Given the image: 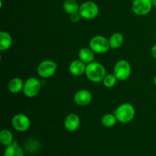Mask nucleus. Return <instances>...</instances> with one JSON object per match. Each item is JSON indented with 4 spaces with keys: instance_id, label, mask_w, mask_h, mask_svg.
<instances>
[{
    "instance_id": "obj_1",
    "label": "nucleus",
    "mask_w": 156,
    "mask_h": 156,
    "mask_svg": "<svg viewBox=\"0 0 156 156\" xmlns=\"http://www.w3.org/2000/svg\"><path fill=\"white\" fill-rule=\"evenodd\" d=\"M106 75V69L100 62H92L86 65L85 76L91 82H103Z\"/></svg>"
},
{
    "instance_id": "obj_10",
    "label": "nucleus",
    "mask_w": 156,
    "mask_h": 156,
    "mask_svg": "<svg viewBox=\"0 0 156 156\" xmlns=\"http://www.w3.org/2000/svg\"><path fill=\"white\" fill-rule=\"evenodd\" d=\"M91 101H92V94L88 90H79L75 94L74 101L79 106H87L91 103Z\"/></svg>"
},
{
    "instance_id": "obj_2",
    "label": "nucleus",
    "mask_w": 156,
    "mask_h": 156,
    "mask_svg": "<svg viewBox=\"0 0 156 156\" xmlns=\"http://www.w3.org/2000/svg\"><path fill=\"white\" fill-rule=\"evenodd\" d=\"M117 121L121 123H128L133 120L136 114L135 108L129 103H123L117 107L114 111Z\"/></svg>"
},
{
    "instance_id": "obj_15",
    "label": "nucleus",
    "mask_w": 156,
    "mask_h": 156,
    "mask_svg": "<svg viewBox=\"0 0 156 156\" xmlns=\"http://www.w3.org/2000/svg\"><path fill=\"white\" fill-rule=\"evenodd\" d=\"M3 156H24V151L17 141H14L10 146H6Z\"/></svg>"
},
{
    "instance_id": "obj_13",
    "label": "nucleus",
    "mask_w": 156,
    "mask_h": 156,
    "mask_svg": "<svg viewBox=\"0 0 156 156\" xmlns=\"http://www.w3.org/2000/svg\"><path fill=\"white\" fill-rule=\"evenodd\" d=\"M94 53H95L90 47H83L79 51L78 56L80 60L85 62V64H88L94 62Z\"/></svg>"
},
{
    "instance_id": "obj_24",
    "label": "nucleus",
    "mask_w": 156,
    "mask_h": 156,
    "mask_svg": "<svg viewBox=\"0 0 156 156\" xmlns=\"http://www.w3.org/2000/svg\"><path fill=\"white\" fill-rule=\"evenodd\" d=\"M152 3H153V6L156 7V0H152Z\"/></svg>"
},
{
    "instance_id": "obj_21",
    "label": "nucleus",
    "mask_w": 156,
    "mask_h": 156,
    "mask_svg": "<svg viewBox=\"0 0 156 156\" xmlns=\"http://www.w3.org/2000/svg\"><path fill=\"white\" fill-rule=\"evenodd\" d=\"M117 79L115 76V75L113 73V74H108L106 75V76L105 77L103 80V85H105L106 88H113L114 86H115V85L117 84Z\"/></svg>"
},
{
    "instance_id": "obj_4",
    "label": "nucleus",
    "mask_w": 156,
    "mask_h": 156,
    "mask_svg": "<svg viewBox=\"0 0 156 156\" xmlns=\"http://www.w3.org/2000/svg\"><path fill=\"white\" fill-rule=\"evenodd\" d=\"M89 47L95 53L103 54L110 50L109 41L106 37L101 35L94 36L90 40Z\"/></svg>"
},
{
    "instance_id": "obj_22",
    "label": "nucleus",
    "mask_w": 156,
    "mask_h": 156,
    "mask_svg": "<svg viewBox=\"0 0 156 156\" xmlns=\"http://www.w3.org/2000/svg\"><path fill=\"white\" fill-rule=\"evenodd\" d=\"M70 21H72L73 23H78L82 18V16L80 15L79 12H76V13H73L72 15H70Z\"/></svg>"
},
{
    "instance_id": "obj_12",
    "label": "nucleus",
    "mask_w": 156,
    "mask_h": 156,
    "mask_svg": "<svg viewBox=\"0 0 156 156\" xmlns=\"http://www.w3.org/2000/svg\"><path fill=\"white\" fill-rule=\"evenodd\" d=\"M86 64L80 59H76L69 64V73L74 76H81L85 73Z\"/></svg>"
},
{
    "instance_id": "obj_9",
    "label": "nucleus",
    "mask_w": 156,
    "mask_h": 156,
    "mask_svg": "<svg viewBox=\"0 0 156 156\" xmlns=\"http://www.w3.org/2000/svg\"><path fill=\"white\" fill-rule=\"evenodd\" d=\"M153 3L152 0H133L132 3V10L139 16L148 15L152 11Z\"/></svg>"
},
{
    "instance_id": "obj_25",
    "label": "nucleus",
    "mask_w": 156,
    "mask_h": 156,
    "mask_svg": "<svg viewBox=\"0 0 156 156\" xmlns=\"http://www.w3.org/2000/svg\"><path fill=\"white\" fill-rule=\"evenodd\" d=\"M154 84H155V85L156 86V76H155V78H154Z\"/></svg>"
},
{
    "instance_id": "obj_23",
    "label": "nucleus",
    "mask_w": 156,
    "mask_h": 156,
    "mask_svg": "<svg viewBox=\"0 0 156 156\" xmlns=\"http://www.w3.org/2000/svg\"><path fill=\"white\" fill-rule=\"evenodd\" d=\"M151 54H152V57L156 59V44L152 47V50H151Z\"/></svg>"
},
{
    "instance_id": "obj_26",
    "label": "nucleus",
    "mask_w": 156,
    "mask_h": 156,
    "mask_svg": "<svg viewBox=\"0 0 156 156\" xmlns=\"http://www.w3.org/2000/svg\"><path fill=\"white\" fill-rule=\"evenodd\" d=\"M155 41H156V34H155Z\"/></svg>"
},
{
    "instance_id": "obj_11",
    "label": "nucleus",
    "mask_w": 156,
    "mask_h": 156,
    "mask_svg": "<svg viewBox=\"0 0 156 156\" xmlns=\"http://www.w3.org/2000/svg\"><path fill=\"white\" fill-rule=\"evenodd\" d=\"M80 118L76 114H70L64 120V127L69 132H75L80 126Z\"/></svg>"
},
{
    "instance_id": "obj_17",
    "label": "nucleus",
    "mask_w": 156,
    "mask_h": 156,
    "mask_svg": "<svg viewBox=\"0 0 156 156\" xmlns=\"http://www.w3.org/2000/svg\"><path fill=\"white\" fill-rule=\"evenodd\" d=\"M108 41H109L110 47L113 50H116V49L120 48L123 44V36L122 34L116 32L110 37Z\"/></svg>"
},
{
    "instance_id": "obj_14",
    "label": "nucleus",
    "mask_w": 156,
    "mask_h": 156,
    "mask_svg": "<svg viewBox=\"0 0 156 156\" xmlns=\"http://www.w3.org/2000/svg\"><path fill=\"white\" fill-rule=\"evenodd\" d=\"M24 85V82L21 78L15 77L9 81V85H8V88H9V91L11 93L17 94V93H19L21 91H23Z\"/></svg>"
},
{
    "instance_id": "obj_6",
    "label": "nucleus",
    "mask_w": 156,
    "mask_h": 156,
    "mask_svg": "<svg viewBox=\"0 0 156 156\" xmlns=\"http://www.w3.org/2000/svg\"><path fill=\"white\" fill-rule=\"evenodd\" d=\"M113 73L115 75L117 80L125 81L128 79L131 74V66L128 61L125 59L119 60L115 64L113 70Z\"/></svg>"
},
{
    "instance_id": "obj_19",
    "label": "nucleus",
    "mask_w": 156,
    "mask_h": 156,
    "mask_svg": "<svg viewBox=\"0 0 156 156\" xmlns=\"http://www.w3.org/2000/svg\"><path fill=\"white\" fill-rule=\"evenodd\" d=\"M14 136L12 133L9 129H2L0 133V142L5 146H9L13 143Z\"/></svg>"
},
{
    "instance_id": "obj_3",
    "label": "nucleus",
    "mask_w": 156,
    "mask_h": 156,
    "mask_svg": "<svg viewBox=\"0 0 156 156\" xmlns=\"http://www.w3.org/2000/svg\"><path fill=\"white\" fill-rule=\"evenodd\" d=\"M79 12L82 18L85 20H92L98 15L99 8L94 2L87 1L81 5Z\"/></svg>"
},
{
    "instance_id": "obj_8",
    "label": "nucleus",
    "mask_w": 156,
    "mask_h": 156,
    "mask_svg": "<svg viewBox=\"0 0 156 156\" xmlns=\"http://www.w3.org/2000/svg\"><path fill=\"white\" fill-rule=\"evenodd\" d=\"M30 120L24 114H17L12 119V125L18 132H25L30 127Z\"/></svg>"
},
{
    "instance_id": "obj_20",
    "label": "nucleus",
    "mask_w": 156,
    "mask_h": 156,
    "mask_svg": "<svg viewBox=\"0 0 156 156\" xmlns=\"http://www.w3.org/2000/svg\"><path fill=\"white\" fill-rule=\"evenodd\" d=\"M117 120L114 114H106L102 117L101 123L105 127L111 128L115 126Z\"/></svg>"
},
{
    "instance_id": "obj_7",
    "label": "nucleus",
    "mask_w": 156,
    "mask_h": 156,
    "mask_svg": "<svg viewBox=\"0 0 156 156\" xmlns=\"http://www.w3.org/2000/svg\"><path fill=\"white\" fill-rule=\"evenodd\" d=\"M57 63L54 61L46 59L42 61L37 66V73L39 76L44 79H49L56 73Z\"/></svg>"
},
{
    "instance_id": "obj_5",
    "label": "nucleus",
    "mask_w": 156,
    "mask_h": 156,
    "mask_svg": "<svg viewBox=\"0 0 156 156\" xmlns=\"http://www.w3.org/2000/svg\"><path fill=\"white\" fill-rule=\"evenodd\" d=\"M41 82L38 79L35 77H30L24 82L23 93L24 96L29 98H34L39 94L41 89Z\"/></svg>"
},
{
    "instance_id": "obj_18",
    "label": "nucleus",
    "mask_w": 156,
    "mask_h": 156,
    "mask_svg": "<svg viewBox=\"0 0 156 156\" xmlns=\"http://www.w3.org/2000/svg\"><path fill=\"white\" fill-rule=\"evenodd\" d=\"M79 5L76 0H65L62 4V8L66 13L69 15H72L73 13H76L79 11Z\"/></svg>"
},
{
    "instance_id": "obj_16",
    "label": "nucleus",
    "mask_w": 156,
    "mask_h": 156,
    "mask_svg": "<svg viewBox=\"0 0 156 156\" xmlns=\"http://www.w3.org/2000/svg\"><path fill=\"white\" fill-rule=\"evenodd\" d=\"M12 37L6 31L0 32V50L5 51L12 47Z\"/></svg>"
}]
</instances>
